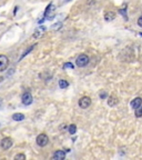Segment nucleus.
<instances>
[{
  "label": "nucleus",
  "mask_w": 142,
  "mask_h": 160,
  "mask_svg": "<svg viewBox=\"0 0 142 160\" xmlns=\"http://www.w3.org/2000/svg\"><path fill=\"white\" fill-rule=\"evenodd\" d=\"M68 86H69V83L67 81V80H64V79L59 80V87L61 88V89H66Z\"/></svg>",
  "instance_id": "13"
},
{
  "label": "nucleus",
  "mask_w": 142,
  "mask_h": 160,
  "mask_svg": "<svg viewBox=\"0 0 142 160\" xmlns=\"http://www.w3.org/2000/svg\"><path fill=\"white\" fill-rule=\"evenodd\" d=\"M68 1H70V0H66V2H68Z\"/></svg>",
  "instance_id": "26"
},
{
  "label": "nucleus",
  "mask_w": 142,
  "mask_h": 160,
  "mask_svg": "<svg viewBox=\"0 0 142 160\" xmlns=\"http://www.w3.org/2000/svg\"><path fill=\"white\" fill-rule=\"evenodd\" d=\"M67 68H71V69H74V64H70V62H67V64H64L63 69H67Z\"/></svg>",
  "instance_id": "17"
},
{
  "label": "nucleus",
  "mask_w": 142,
  "mask_h": 160,
  "mask_svg": "<svg viewBox=\"0 0 142 160\" xmlns=\"http://www.w3.org/2000/svg\"><path fill=\"white\" fill-rule=\"evenodd\" d=\"M89 61H90L89 57H88L87 55H84V54H81V55L78 56V58L76 60V64H77L78 67H80V68H83V67L88 66Z\"/></svg>",
  "instance_id": "1"
},
{
  "label": "nucleus",
  "mask_w": 142,
  "mask_h": 160,
  "mask_svg": "<svg viewBox=\"0 0 142 160\" xmlns=\"http://www.w3.org/2000/svg\"><path fill=\"white\" fill-rule=\"evenodd\" d=\"M9 66V59L5 55H0V71H5Z\"/></svg>",
  "instance_id": "5"
},
{
  "label": "nucleus",
  "mask_w": 142,
  "mask_h": 160,
  "mask_svg": "<svg viewBox=\"0 0 142 160\" xmlns=\"http://www.w3.org/2000/svg\"><path fill=\"white\" fill-rule=\"evenodd\" d=\"M61 26H62V23L58 22V23H56V25H53V26H52V28H53V29H60V28H61Z\"/></svg>",
  "instance_id": "18"
},
{
  "label": "nucleus",
  "mask_w": 142,
  "mask_h": 160,
  "mask_svg": "<svg viewBox=\"0 0 142 160\" xmlns=\"http://www.w3.org/2000/svg\"><path fill=\"white\" fill-rule=\"evenodd\" d=\"M36 141H37L38 146L45 147L49 143V137L47 136L46 133H40V135L37 137V139H36Z\"/></svg>",
  "instance_id": "2"
},
{
  "label": "nucleus",
  "mask_w": 142,
  "mask_h": 160,
  "mask_svg": "<svg viewBox=\"0 0 142 160\" xmlns=\"http://www.w3.org/2000/svg\"><path fill=\"white\" fill-rule=\"evenodd\" d=\"M14 159L16 160H25L26 159V156L23 155V153H18V155L14 157Z\"/></svg>",
  "instance_id": "16"
},
{
  "label": "nucleus",
  "mask_w": 142,
  "mask_h": 160,
  "mask_svg": "<svg viewBox=\"0 0 142 160\" xmlns=\"http://www.w3.org/2000/svg\"><path fill=\"white\" fill-rule=\"evenodd\" d=\"M2 79H4V78H2V77H0V83H1V81H2Z\"/></svg>",
  "instance_id": "24"
},
{
  "label": "nucleus",
  "mask_w": 142,
  "mask_h": 160,
  "mask_svg": "<svg viewBox=\"0 0 142 160\" xmlns=\"http://www.w3.org/2000/svg\"><path fill=\"white\" fill-rule=\"evenodd\" d=\"M68 130H69V133L70 135H74V133L77 132V126L76 125H70L69 126V128H68Z\"/></svg>",
  "instance_id": "14"
},
{
  "label": "nucleus",
  "mask_w": 142,
  "mask_h": 160,
  "mask_svg": "<svg viewBox=\"0 0 142 160\" xmlns=\"http://www.w3.org/2000/svg\"><path fill=\"white\" fill-rule=\"evenodd\" d=\"M125 10H127L125 8H123V9H120V14H123V17H124L125 19H128V18H127V14H125Z\"/></svg>",
  "instance_id": "19"
},
{
  "label": "nucleus",
  "mask_w": 142,
  "mask_h": 160,
  "mask_svg": "<svg viewBox=\"0 0 142 160\" xmlns=\"http://www.w3.org/2000/svg\"><path fill=\"white\" fill-rule=\"evenodd\" d=\"M108 96V93H107V92L105 91H103V92H101L100 93V98L101 99H103V98H105V97Z\"/></svg>",
  "instance_id": "20"
},
{
  "label": "nucleus",
  "mask_w": 142,
  "mask_h": 160,
  "mask_svg": "<svg viewBox=\"0 0 142 160\" xmlns=\"http://www.w3.org/2000/svg\"><path fill=\"white\" fill-rule=\"evenodd\" d=\"M12 145H14V141H12V139L9 137L4 138V139L1 140V142H0V146H1V148H2L4 150H8V149H10V148L12 147Z\"/></svg>",
  "instance_id": "3"
},
{
  "label": "nucleus",
  "mask_w": 142,
  "mask_h": 160,
  "mask_svg": "<svg viewBox=\"0 0 142 160\" xmlns=\"http://www.w3.org/2000/svg\"><path fill=\"white\" fill-rule=\"evenodd\" d=\"M118 102H119V99L115 96V95H111L109 98H108V105L110 106V107H115V106L118 105Z\"/></svg>",
  "instance_id": "9"
},
{
  "label": "nucleus",
  "mask_w": 142,
  "mask_h": 160,
  "mask_svg": "<svg viewBox=\"0 0 142 160\" xmlns=\"http://www.w3.org/2000/svg\"><path fill=\"white\" fill-rule=\"evenodd\" d=\"M115 11H108V12H105V21H112V20H115Z\"/></svg>",
  "instance_id": "11"
},
{
  "label": "nucleus",
  "mask_w": 142,
  "mask_h": 160,
  "mask_svg": "<svg viewBox=\"0 0 142 160\" xmlns=\"http://www.w3.org/2000/svg\"><path fill=\"white\" fill-rule=\"evenodd\" d=\"M136 117H138V118L142 117V105L136 109Z\"/></svg>",
  "instance_id": "15"
},
{
  "label": "nucleus",
  "mask_w": 142,
  "mask_h": 160,
  "mask_svg": "<svg viewBox=\"0 0 142 160\" xmlns=\"http://www.w3.org/2000/svg\"><path fill=\"white\" fill-rule=\"evenodd\" d=\"M91 105V99L89 98V97L84 96L82 98H80V100H79V107L80 108H82V109H87L89 108Z\"/></svg>",
  "instance_id": "4"
},
{
  "label": "nucleus",
  "mask_w": 142,
  "mask_h": 160,
  "mask_svg": "<svg viewBox=\"0 0 142 160\" xmlns=\"http://www.w3.org/2000/svg\"><path fill=\"white\" fill-rule=\"evenodd\" d=\"M32 95L30 93V92L26 91L25 93L22 95V97H21V101H22V104L25 106H29L32 104Z\"/></svg>",
  "instance_id": "6"
},
{
  "label": "nucleus",
  "mask_w": 142,
  "mask_h": 160,
  "mask_svg": "<svg viewBox=\"0 0 142 160\" xmlns=\"http://www.w3.org/2000/svg\"><path fill=\"white\" fill-rule=\"evenodd\" d=\"M12 119H14V121H22L23 119H25V114H14L12 116Z\"/></svg>",
  "instance_id": "12"
},
{
  "label": "nucleus",
  "mask_w": 142,
  "mask_h": 160,
  "mask_svg": "<svg viewBox=\"0 0 142 160\" xmlns=\"http://www.w3.org/2000/svg\"><path fill=\"white\" fill-rule=\"evenodd\" d=\"M142 105V98H140V97H137V98H134L132 101H131V104H130V106H131V108L132 109H137L138 107H140V106Z\"/></svg>",
  "instance_id": "8"
},
{
  "label": "nucleus",
  "mask_w": 142,
  "mask_h": 160,
  "mask_svg": "<svg viewBox=\"0 0 142 160\" xmlns=\"http://www.w3.org/2000/svg\"><path fill=\"white\" fill-rule=\"evenodd\" d=\"M138 26H140V27L142 28V16L139 19H138Z\"/></svg>",
  "instance_id": "21"
},
{
  "label": "nucleus",
  "mask_w": 142,
  "mask_h": 160,
  "mask_svg": "<svg viewBox=\"0 0 142 160\" xmlns=\"http://www.w3.org/2000/svg\"><path fill=\"white\" fill-rule=\"evenodd\" d=\"M139 35H140V36H142V32H140V33H139Z\"/></svg>",
  "instance_id": "25"
},
{
  "label": "nucleus",
  "mask_w": 142,
  "mask_h": 160,
  "mask_svg": "<svg viewBox=\"0 0 142 160\" xmlns=\"http://www.w3.org/2000/svg\"><path fill=\"white\" fill-rule=\"evenodd\" d=\"M1 105H2V99L0 98V107H1Z\"/></svg>",
  "instance_id": "23"
},
{
  "label": "nucleus",
  "mask_w": 142,
  "mask_h": 160,
  "mask_svg": "<svg viewBox=\"0 0 142 160\" xmlns=\"http://www.w3.org/2000/svg\"><path fill=\"white\" fill-rule=\"evenodd\" d=\"M66 158V151L63 150H57L55 151V153L52 156L53 160H63Z\"/></svg>",
  "instance_id": "7"
},
{
  "label": "nucleus",
  "mask_w": 142,
  "mask_h": 160,
  "mask_svg": "<svg viewBox=\"0 0 142 160\" xmlns=\"http://www.w3.org/2000/svg\"><path fill=\"white\" fill-rule=\"evenodd\" d=\"M46 31V27L45 26H41V27H39L36 29V31L33 32V37L35 38H39V37H41L43 35V32Z\"/></svg>",
  "instance_id": "10"
},
{
  "label": "nucleus",
  "mask_w": 142,
  "mask_h": 160,
  "mask_svg": "<svg viewBox=\"0 0 142 160\" xmlns=\"http://www.w3.org/2000/svg\"><path fill=\"white\" fill-rule=\"evenodd\" d=\"M94 2H96L94 0H88V1H87V4H88V5H89V6L94 5Z\"/></svg>",
  "instance_id": "22"
}]
</instances>
